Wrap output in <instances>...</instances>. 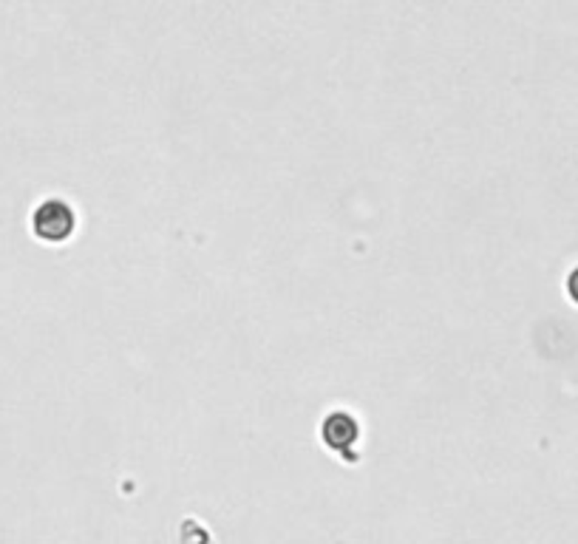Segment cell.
<instances>
[{
  "instance_id": "cell-1",
  "label": "cell",
  "mask_w": 578,
  "mask_h": 544,
  "mask_svg": "<svg viewBox=\"0 0 578 544\" xmlns=\"http://www.w3.org/2000/svg\"><path fill=\"white\" fill-rule=\"evenodd\" d=\"M34 233L46 241H66L74 233V210L60 198H48L34 213Z\"/></svg>"
},
{
  "instance_id": "cell-2",
  "label": "cell",
  "mask_w": 578,
  "mask_h": 544,
  "mask_svg": "<svg viewBox=\"0 0 578 544\" xmlns=\"http://www.w3.org/2000/svg\"><path fill=\"white\" fill-rule=\"evenodd\" d=\"M323 437L332 448H343L346 443L357 440V423L349 414H332L327 423H323Z\"/></svg>"
},
{
  "instance_id": "cell-3",
  "label": "cell",
  "mask_w": 578,
  "mask_h": 544,
  "mask_svg": "<svg viewBox=\"0 0 578 544\" xmlns=\"http://www.w3.org/2000/svg\"><path fill=\"white\" fill-rule=\"evenodd\" d=\"M567 289H570V295L578 301V269H575L573 276H570V281H567Z\"/></svg>"
}]
</instances>
